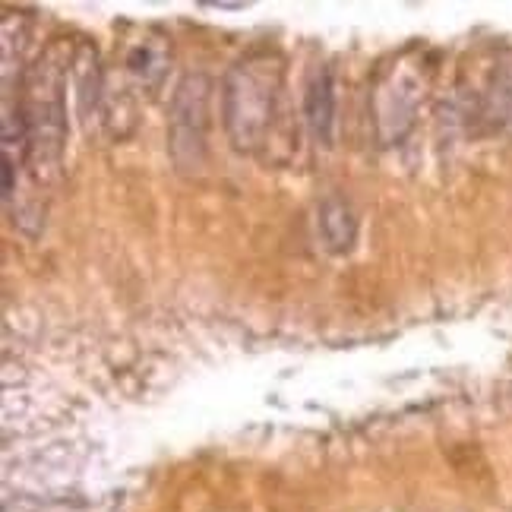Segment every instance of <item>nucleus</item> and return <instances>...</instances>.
<instances>
[{"label": "nucleus", "mask_w": 512, "mask_h": 512, "mask_svg": "<svg viewBox=\"0 0 512 512\" xmlns=\"http://www.w3.org/2000/svg\"><path fill=\"white\" fill-rule=\"evenodd\" d=\"M282 61L269 51H250L225 76V130L238 152H256L269 136Z\"/></svg>", "instance_id": "1"}, {"label": "nucleus", "mask_w": 512, "mask_h": 512, "mask_svg": "<svg viewBox=\"0 0 512 512\" xmlns=\"http://www.w3.org/2000/svg\"><path fill=\"white\" fill-rule=\"evenodd\" d=\"M19 121L26 136V162L42 177L45 171L61 165L67 111L61 95V73L38 64L26 80V98L19 102Z\"/></svg>", "instance_id": "2"}, {"label": "nucleus", "mask_w": 512, "mask_h": 512, "mask_svg": "<svg viewBox=\"0 0 512 512\" xmlns=\"http://www.w3.org/2000/svg\"><path fill=\"white\" fill-rule=\"evenodd\" d=\"M209 76L187 73L168 111V152L181 174H196L209 143Z\"/></svg>", "instance_id": "3"}, {"label": "nucleus", "mask_w": 512, "mask_h": 512, "mask_svg": "<svg viewBox=\"0 0 512 512\" xmlns=\"http://www.w3.org/2000/svg\"><path fill=\"white\" fill-rule=\"evenodd\" d=\"M304 114L313 140L329 146L332 143V124H336V98H332V80L329 73L320 70L307 86V98H304Z\"/></svg>", "instance_id": "4"}, {"label": "nucleus", "mask_w": 512, "mask_h": 512, "mask_svg": "<svg viewBox=\"0 0 512 512\" xmlns=\"http://www.w3.org/2000/svg\"><path fill=\"white\" fill-rule=\"evenodd\" d=\"M320 231H323V241L329 250H348L351 241H354V219L348 206L339 200V196H332V200H326L320 206Z\"/></svg>", "instance_id": "5"}]
</instances>
